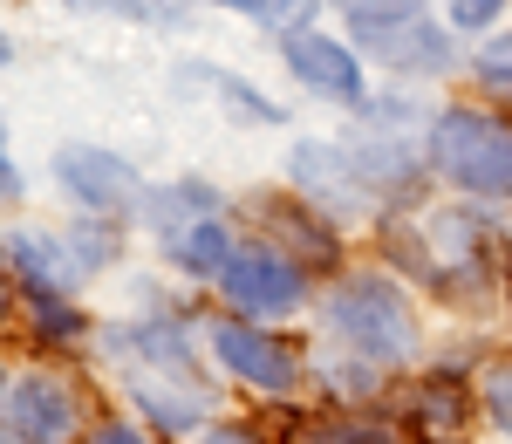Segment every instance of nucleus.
Here are the masks:
<instances>
[{"label": "nucleus", "mask_w": 512, "mask_h": 444, "mask_svg": "<svg viewBox=\"0 0 512 444\" xmlns=\"http://www.w3.org/2000/svg\"><path fill=\"white\" fill-rule=\"evenodd\" d=\"M424 151L431 171L465 199L512 205V117H499L492 103H437L424 123Z\"/></svg>", "instance_id": "f257e3e1"}, {"label": "nucleus", "mask_w": 512, "mask_h": 444, "mask_svg": "<svg viewBox=\"0 0 512 444\" xmlns=\"http://www.w3.org/2000/svg\"><path fill=\"white\" fill-rule=\"evenodd\" d=\"M321 315L328 328L362 349L369 363H403L410 349H417V322H410V301L396 294V281L383 274H349V281L328 287V301H321Z\"/></svg>", "instance_id": "f03ea898"}, {"label": "nucleus", "mask_w": 512, "mask_h": 444, "mask_svg": "<svg viewBox=\"0 0 512 444\" xmlns=\"http://www.w3.org/2000/svg\"><path fill=\"white\" fill-rule=\"evenodd\" d=\"M362 55H376L396 82H444L451 69H465V48H458V28L444 14H410L396 28H376V35H355Z\"/></svg>", "instance_id": "7ed1b4c3"}, {"label": "nucleus", "mask_w": 512, "mask_h": 444, "mask_svg": "<svg viewBox=\"0 0 512 444\" xmlns=\"http://www.w3.org/2000/svg\"><path fill=\"white\" fill-rule=\"evenodd\" d=\"M219 294L239 315H294L308 301V281H301V260L280 246H233V260L219 267Z\"/></svg>", "instance_id": "20e7f679"}, {"label": "nucleus", "mask_w": 512, "mask_h": 444, "mask_svg": "<svg viewBox=\"0 0 512 444\" xmlns=\"http://www.w3.org/2000/svg\"><path fill=\"white\" fill-rule=\"evenodd\" d=\"M287 178H294V192L328 212V219H362L369 212V185H362V171H355L349 144H328V137H301L294 151H287Z\"/></svg>", "instance_id": "39448f33"}, {"label": "nucleus", "mask_w": 512, "mask_h": 444, "mask_svg": "<svg viewBox=\"0 0 512 444\" xmlns=\"http://www.w3.org/2000/svg\"><path fill=\"white\" fill-rule=\"evenodd\" d=\"M55 185L82 212H96V219H117V212H137L144 205V185H137L130 158L103 151V144H62L55 151Z\"/></svg>", "instance_id": "423d86ee"}, {"label": "nucleus", "mask_w": 512, "mask_h": 444, "mask_svg": "<svg viewBox=\"0 0 512 444\" xmlns=\"http://www.w3.org/2000/svg\"><path fill=\"white\" fill-rule=\"evenodd\" d=\"M280 62L301 89H315L321 103H342V110H362L369 103V76H362V48L355 41H335L308 28V35H287L280 41Z\"/></svg>", "instance_id": "0eeeda50"}, {"label": "nucleus", "mask_w": 512, "mask_h": 444, "mask_svg": "<svg viewBox=\"0 0 512 444\" xmlns=\"http://www.w3.org/2000/svg\"><path fill=\"white\" fill-rule=\"evenodd\" d=\"M212 356L233 369L239 383H253V390H294V356L280 349V335H267V328L253 322H212Z\"/></svg>", "instance_id": "6e6552de"}, {"label": "nucleus", "mask_w": 512, "mask_h": 444, "mask_svg": "<svg viewBox=\"0 0 512 444\" xmlns=\"http://www.w3.org/2000/svg\"><path fill=\"white\" fill-rule=\"evenodd\" d=\"M0 424H7V438H14V444H62V438H69V424H76V404H69L62 383H48V376H21V383L0 397Z\"/></svg>", "instance_id": "1a4fd4ad"}, {"label": "nucleus", "mask_w": 512, "mask_h": 444, "mask_svg": "<svg viewBox=\"0 0 512 444\" xmlns=\"http://www.w3.org/2000/svg\"><path fill=\"white\" fill-rule=\"evenodd\" d=\"M0 260L14 267V281L28 287V294H69L82 281V267H76V253H69L62 233H7Z\"/></svg>", "instance_id": "9d476101"}, {"label": "nucleus", "mask_w": 512, "mask_h": 444, "mask_svg": "<svg viewBox=\"0 0 512 444\" xmlns=\"http://www.w3.org/2000/svg\"><path fill=\"white\" fill-rule=\"evenodd\" d=\"M151 226H158V240H171V233H185L192 219H219L226 212V199L205 185V178H171V185H158V192H144V205H137Z\"/></svg>", "instance_id": "9b49d317"}, {"label": "nucleus", "mask_w": 512, "mask_h": 444, "mask_svg": "<svg viewBox=\"0 0 512 444\" xmlns=\"http://www.w3.org/2000/svg\"><path fill=\"white\" fill-rule=\"evenodd\" d=\"M164 253H171V267L219 281V267L233 260V226H226V212H219V219H192L185 233H171V240H164Z\"/></svg>", "instance_id": "f8f14e48"}, {"label": "nucleus", "mask_w": 512, "mask_h": 444, "mask_svg": "<svg viewBox=\"0 0 512 444\" xmlns=\"http://www.w3.org/2000/svg\"><path fill=\"white\" fill-rule=\"evenodd\" d=\"M465 76H472V89L485 103H512V28L478 41L472 55H465Z\"/></svg>", "instance_id": "ddd939ff"}, {"label": "nucleus", "mask_w": 512, "mask_h": 444, "mask_svg": "<svg viewBox=\"0 0 512 444\" xmlns=\"http://www.w3.org/2000/svg\"><path fill=\"white\" fill-rule=\"evenodd\" d=\"M328 7L349 21V35H376V28H396V21L424 14L431 0H328Z\"/></svg>", "instance_id": "4468645a"}, {"label": "nucleus", "mask_w": 512, "mask_h": 444, "mask_svg": "<svg viewBox=\"0 0 512 444\" xmlns=\"http://www.w3.org/2000/svg\"><path fill=\"white\" fill-rule=\"evenodd\" d=\"M212 89H219L226 117H239V123H287V110H280L267 89H253L246 76H212Z\"/></svg>", "instance_id": "2eb2a0df"}, {"label": "nucleus", "mask_w": 512, "mask_h": 444, "mask_svg": "<svg viewBox=\"0 0 512 444\" xmlns=\"http://www.w3.org/2000/svg\"><path fill=\"white\" fill-rule=\"evenodd\" d=\"M62 240H69V253H76L82 274H89V267H110V260H117V226H103L96 212H82L76 226H62Z\"/></svg>", "instance_id": "dca6fc26"}, {"label": "nucleus", "mask_w": 512, "mask_h": 444, "mask_svg": "<svg viewBox=\"0 0 512 444\" xmlns=\"http://www.w3.org/2000/svg\"><path fill=\"white\" fill-rule=\"evenodd\" d=\"M321 7H328V0H267V7H260L253 21H260L267 35L287 41V35H308V28L321 21Z\"/></svg>", "instance_id": "f3484780"}, {"label": "nucleus", "mask_w": 512, "mask_h": 444, "mask_svg": "<svg viewBox=\"0 0 512 444\" xmlns=\"http://www.w3.org/2000/svg\"><path fill=\"white\" fill-rule=\"evenodd\" d=\"M499 14H506V0H444V21L458 35H499Z\"/></svg>", "instance_id": "a211bd4d"}, {"label": "nucleus", "mask_w": 512, "mask_h": 444, "mask_svg": "<svg viewBox=\"0 0 512 444\" xmlns=\"http://www.w3.org/2000/svg\"><path fill=\"white\" fill-rule=\"evenodd\" d=\"M28 301H35V335L41 342H69V335L82 328V315L62 301V294H28Z\"/></svg>", "instance_id": "6ab92c4d"}, {"label": "nucleus", "mask_w": 512, "mask_h": 444, "mask_svg": "<svg viewBox=\"0 0 512 444\" xmlns=\"http://www.w3.org/2000/svg\"><path fill=\"white\" fill-rule=\"evenodd\" d=\"M485 410H492V424H506V431H512V363L485 369Z\"/></svg>", "instance_id": "aec40b11"}, {"label": "nucleus", "mask_w": 512, "mask_h": 444, "mask_svg": "<svg viewBox=\"0 0 512 444\" xmlns=\"http://www.w3.org/2000/svg\"><path fill=\"white\" fill-rule=\"evenodd\" d=\"M315 444H390L383 431H369V424H335V431H321Z\"/></svg>", "instance_id": "412c9836"}, {"label": "nucleus", "mask_w": 512, "mask_h": 444, "mask_svg": "<svg viewBox=\"0 0 512 444\" xmlns=\"http://www.w3.org/2000/svg\"><path fill=\"white\" fill-rule=\"evenodd\" d=\"M89 444H144V438H137V431H123V424H103Z\"/></svg>", "instance_id": "4be33fe9"}, {"label": "nucleus", "mask_w": 512, "mask_h": 444, "mask_svg": "<svg viewBox=\"0 0 512 444\" xmlns=\"http://www.w3.org/2000/svg\"><path fill=\"white\" fill-rule=\"evenodd\" d=\"M212 7H239V14H260L267 0H212Z\"/></svg>", "instance_id": "5701e85b"}, {"label": "nucleus", "mask_w": 512, "mask_h": 444, "mask_svg": "<svg viewBox=\"0 0 512 444\" xmlns=\"http://www.w3.org/2000/svg\"><path fill=\"white\" fill-rule=\"evenodd\" d=\"M205 444H253V438H246V431H212Z\"/></svg>", "instance_id": "b1692460"}, {"label": "nucleus", "mask_w": 512, "mask_h": 444, "mask_svg": "<svg viewBox=\"0 0 512 444\" xmlns=\"http://www.w3.org/2000/svg\"><path fill=\"white\" fill-rule=\"evenodd\" d=\"M7 62H14V35L0 28V69H7Z\"/></svg>", "instance_id": "393cba45"}, {"label": "nucleus", "mask_w": 512, "mask_h": 444, "mask_svg": "<svg viewBox=\"0 0 512 444\" xmlns=\"http://www.w3.org/2000/svg\"><path fill=\"white\" fill-rule=\"evenodd\" d=\"M0 171H14V164H7V144H0Z\"/></svg>", "instance_id": "a878e982"}, {"label": "nucleus", "mask_w": 512, "mask_h": 444, "mask_svg": "<svg viewBox=\"0 0 512 444\" xmlns=\"http://www.w3.org/2000/svg\"><path fill=\"white\" fill-rule=\"evenodd\" d=\"M0 315H7V281H0Z\"/></svg>", "instance_id": "bb28decb"}, {"label": "nucleus", "mask_w": 512, "mask_h": 444, "mask_svg": "<svg viewBox=\"0 0 512 444\" xmlns=\"http://www.w3.org/2000/svg\"><path fill=\"white\" fill-rule=\"evenodd\" d=\"M0 390H7V376H0Z\"/></svg>", "instance_id": "cd10ccee"}, {"label": "nucleus", "mask_w": 512, "mask_h": 444, "mask_svg": "<svg viewBox=\"0 0 512 444\" xmlns=\"http://www.w3.org/2000/svg\"><path fill=\"white\" fill-rule=\"evenodd\" d=\"M76 7H89V0H76Z\"/></svg>", "instance_id": "c85d7f7f"}]
</instances>
